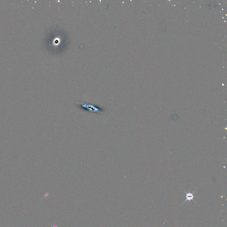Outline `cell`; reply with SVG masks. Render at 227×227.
<instances>
[{"label": "cell", "instance_id": "cell-1", "mask_svg": "<svg viewBox=\"0 0 227 227\" xmlns=\"http://www.w3.org/2000/svg\"><path fill=\"white\" fill-rule=\"evenodd\" d=\"M78 108L80 109L88 112L101 114L105 111V109L102 107L95 104H91L88 102H83L77 104Z\"/></svg>", "mask_w": 227, "mask_h": 227}, {"label": "cell", "instance_id": "cell-2", "mask_svg": "<svg viewBox=\"0 0 227 227\" xmlns=\"http://www.w3.org/2000/svg\"><path fill=\"white\" fill-rule=\"evenodd\" d=\"M185 192L186 193V201H184V202L183 203V204H184L185 203H186V202L188 201H191V200H192V201H194V202H196L195 201H194V199H193V198H194L193 193H192V192H185Z\"/></svg>", "mask_w": 227, "mask_h": 227}]
</instances>
